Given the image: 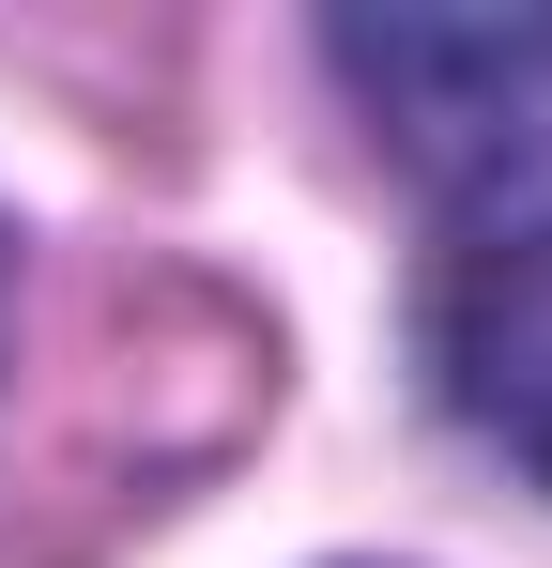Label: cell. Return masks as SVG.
Listing matches in <instances>:
<instances>
[{
  "instance_id": "obj_1",
  "label": "cell",
  "mask_w": 552,
  "mask_h": 568,
  "mask_svg": "<svg viewBox=\"0 0 552 568\" xmlns=\"http://www.w3.org/2000/svg\"><path fill=\"white\" fill-rule=\"evenodd\" d=\"M338 78L368 93V123L476 215H552V16L507 0V16H446V0H384V16H338L323 31Z\"/></svg>"
},
{
  "instance_id": "obj_2",
  "label": "cell",
  "mask_w": 552,
  "mask_h": 568,
  "mask_svg": "<svg viewBox=\"0 0 552 568\" xmlns=\"http://www.w3.org/2000/svg\"><path fill=\"white\" fill-rule=\"evenodd\" d=\"M430 384L446 415L552 491V215H476L430 277Z\"/></svg>"
}]
</instances>
